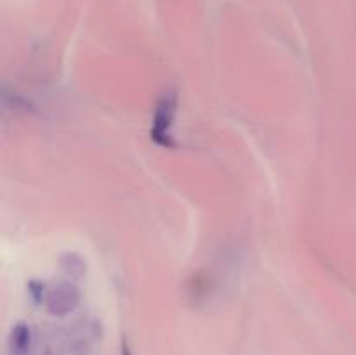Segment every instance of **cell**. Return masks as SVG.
<instances>
[]
</instances>
